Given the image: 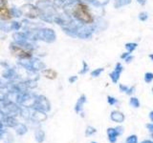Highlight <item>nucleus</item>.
I'll return each mask as SVG.
<instances>
[{"instance_id":"nucleus-17","label":"nucleus","mask_w":153,"mask_h":143,"mask_svg":"<svg viewBox=\"0 0 153 143\" xmlns=\"http://www.w3.org/2000/svg\"><path fill=\"white\" fill-rule=\"evenodd\" d=\"M135 48H136V44H133V43H129V44H126V49L129 52L133 51L134 49H135Z\"/></svg>"},{"instance_id":"nucleus-21","label":"nucleus","mask_w":153,"mask_h":143,"mask_svg":"<svg viewBox=\"0 0 153 143\" xmlns=\"http://www.w3.org/2000/svg\"><path fill=\"white\" fill-rule=\"evenodd\" d=\"M116 1H119L120 2V5H124L129 2V0H116Z\"/></svg>"},{"instance_id":"nucleus-22","label":"nucleus","mask_w":153,"mask_h":143,"mask_svg":"<svg viewBox=\"0 0 153 143\" xmlns=\"http://www.w3.org/2000/svg\"><path fill=\"white\" fill-rule=\"evenodd\" d=\"M7 3V0H0V8L5 6V4Z\"/></svg>"},{"instance_id":"nucleus-11","label":"nucleus","mask_w":153,"mask_h":143,"mask_svg":"<svg viewBox=\"0 0 153 143\" xmlns=\"http://www.w3.org/2000/svg\"><path fill=\"white\" fill-rule=\"evenodd\" d=\"M84 102H85V97H84V95H82V97H81L79 99L78 103H76V112H79L80 111L81 108H82V105H83Z\"/></svg>"},{"instance_id":"nucleus-24","label":"nucleus","mask_w":153,"mask_h":143,"mask_svg":"<svg viewBox=\"0 0 153 143\" xmlns=\"http://www.w3.org/2000/svg\"><path fill=\"white\" fill-rule=\"evenodd\" d=\"M98 2H100V4H103V3H106L107 0H97Z\"/></svg>"},{"instance_id":"nucleus-8","label":"nucleus","mask_w":153,"mask_h":143,"mask_svg":"<svg viewBox=\"0 0 153 143\" xmlns=\"http://www.w3.org/2000/svg\"><path fill=\"white\" fill-rule=\"evenodd\" d=\"M13 54H16V55L21 56V57H29L30 56V54H29V52L20 49L19 47H13Z\"/></svg>"},{"instance_id":"nucleus-14","label":"nucleus","mask_w":153,"mask_h":143,"mask_svg":"<svg viewBox=\"0 0 153 143\" xmlns=\"http://www.w3.org/2000/svg\"><path fill=\"white\" fill-rule=\"evenodd\" d=\"M153 80V74L151 73H146L145 74V81L146 83H150L151 81Z\"/></svg>"},{"instance_id":"nucleus-18","label":"nucleus","mask_w":153,"mask_h":143,"mask_svg":"<svg viewBox=\"0 0 153 143\" xmlns=\"http://www.w3.org/2000/svg\"><path fill=\"white\" fill-rule=\"evenodd\" d=\"M102 72V69H98V70H96L94 72H92V76H99L100 74Z\"/></svg>"},{"instance_id":"nucleus-6","label":"nucleus","mask_w":153,"mask_h":143,"mask_svg":"<svg viewBox=\"0 0 153 143\" xmlns=\"http://www.w3.org/2000/svg\"><path fill=\"white\" fill-rule=\"evenodd\" d=\"M110 117L116 123H122L124 120V114L119 111H113L111 114H110Z\"/></svg>"},{"instance_id":"nucleus-10","label":"nucleus","mask_w":153,"mask_h":143,"mask_svg":"<svg viewBox=\"0 0 153 143\" xmlns=\"http://www.w3.org/2000/svg\"><path fill=\"white\" fill-rule=\"evenodd\" d=\"M120 89H121L123 92L124 93H126L127 94H132L133 92H134V90H135V88L134 87H131V88H127L126 86H124V85H120Z\"/></svg>"},{"instance_id":"nucleus-28","label":"nucleus","mask_w":153,"mask_h":143,"mask_svg":"<svg viewBox=\"0 0 153 143\" xmlns=\"http://www.w3.org/2000/svg\"><path fill=\"white\" fill-rule=\"evenodd\" d=\"M150 58H152V59H153V55H150Z\"/></svg>"},{"instance_id":"nucleus-15","label":"nucleus","mask_w":153,"mask_h":143,"mask_svg":"<svg viewBox=\"0 0 153 143\" xmlns=\"http://www.w3.org/2000/svg\"><path fill=\"white\" fill-rule=\"evenodd\" d=\"M96 132H97V130H96L95 128L88 127L87 130H86V136H91V135H93V133H95Z\"/></svg>"},{"instance_id":"nucleus-4","label":"nucleus","mask_w":153,"mask_h":143,"mask_svg":"<svg viewBox=\"0 0 153 143\" xmlns=\"http://www.w3.org/2000/svg\"><path fill=\"white\" fill-rule=\"evenodd\" d=\"M41 37L43 40L48 41V42H52L55 40L56 35L55 32H53L52 30H49V29H46V30L41 31Z\"/></svg>"},{"instance_id":"nucleus-3","label":"nucleus","mask_w":153,"mask_h":143,"mask_svg":"<svg viewBox=\"0 0 153 143\" xmlns=\"http://www.w3.org/2000/svg\"><path fill=\"white\" fill-rule=\"evenodd\" d=\"M23 12L25 13V15L30 17H36L39 14V11L36 7H33V5H26L23 7Z\"/></svg>"},{"instance_id":"nucleus-30","label":"nucleus","mask_w":153,"mask_h":143,"mask_svg":"<svg viewBox=\"0 0 153 143\" xmlns=\"http://www.w3.org/2000/svg\"><path fill=\"white\" fill-rule=\"evenodd\" d=\"M152 92H153V88H152Z\"/></svg>"},{"instance_id":"nucleus-16","label":"nucleus","mask_w":153,"mask_h":143,"mask_svg":"<svg viewBox=\"0 0 153 143\" xmlns=\"http://www.w3.org/2000/svg\"><path fill=\"white\" fill-rule=\"evenodd\" d=\"M107 100H108V103H109L110 105H115V104H116V103L118 102L116 98H114V97H110V95L107 97Z\"/></svg>"},{"instance_id":"nucleus-23","label":"nucleus","mask_w":153,"mask_h":143,"mask_svg":"<svg viewBox=\"0 0 153 143\" xmlns=\"http://www.w3.org/2000/svg\"><path fill=\"white\" fill-rule=\"evenodd\" d=\"M149 118H150V120L153 122V111L149 113Z\"/></svg>"},{"instance_id":"nucleus-25","label":"nucleus","mask_w":153,"mask_h":143,"mask_svg":"<svg viewBox=\"0 0 153 143\" xmlns=\"http://www.w3.org/2000/svg\"><path fill=\"white\" fill-rule=\"evenodd\" d=\"M141 143H153V141H151V140H143Z\"/></svg>"},{"instance_id":"nucleus-26","label":"nucleus","mask_w":153,"mask_h":143,"mask_svg":"<svg viewBox=\"0 0 153 143\" xmlns=\"http://www.w3.org/2000/svg\"><path fill=\"white\" fill-rule=\"evenodd\" d=\"M138 1H139V2H140L141 4H143V3H145V2H146V0H138Z\"/></svg>"},{"instance_id":"nucleus-27","label":"nucleus","mask_w":153,"mask_h":143,"mask_svg":"<svg viewBox=\"0 0 153 143\" xmlns=\"http://www.w3.org/2000/svg\"><path fill=\"white\" fill-rule=\"evenodd\" d=\"M151 137L153 138V132H151Z\"/></svg>"},{"instance_id":"nucleus-29","label":"nucleus","mask_w":153,"mask_h":143,"mask_svg":"<svg viewBox=\"0 0 153 143\" xmlns=\"http://www.w3.org/2000/svg\"><path fill=\"white\" fill-rule=\"evenodd\" d=\"M92 143H97V142H92Z\"/></svg>"},{"instance_id":"nucleus-1","label":"nucleus","mask_w":153,"mask_h":143,"mask_svg":"<svg viewBox=\"0 0 153 143\" xmlns=\"http://www.w3.org/2000/svg\"><path fill=\"white\" fill-rule=\"evenodd\" d=\"M74 15L79 19V20L82 21L84 23H90L92 22V17H91L90 13H88L87 7L85 5L79 4L76 5L74 9Z\"/></svg>"},{"instance_id":"nucleus-7","label":"nucleus","mask_w":153,"mask_h":143,"mask_svg":"<svg viewBox=\"0 0 153 143\" xmlns=\"http://www.w3.org/2000/svg\"><path fill=\"white\" fill-rule=\"evenodd\" d=\"M11 12H10V10L7 7L3 6L0 8V19H2V20H9L11 18Z\"/></svg>"},{"instance_id":"nucleus-13","label":"nucleus","mask_w":153,"mask_h":143,"mask_svg":"<svg viewBox=\"0 0 153 143\" xmlns=\"http://www.w3.org/2000/svg\"><path fill=\"white\" fill-rule=\"evenodd\" d=\"M129 104H130L131 106L134 107V108H139V107H140V102H139L138 98H136V97H132L130 99V102H129Z\"/></svg>"},{"instance_id":"nucleus-9","label":"nucleus","mask_w":153,"mask_h":143,"mask_svg":"<svg viewBox=\"0 0 153 143\" xmlns=\"http://www.w3.org/2000/svg\"><path fill=\"white\" fill-rule=\"evenodd\" d=\"M43 74H44L46 77L51 78V79H54V78L56 77V73L54 70H51V69L44 71V72H43Z\"/></svg>"},{"instance_id":"nucleus-19","label":"nucleus","mask_w":153,"mask_h":143,"mask_svg":"<svg viewBox=\"0 0 153 143\" xmlns=\"http://www.w3.org/2000/svg\"><path fill=\"white\" fill-rule=\"evenodd\" d=\"M146 127L149 132H153V123H147Z\"/></svg>"},{"instance_id":"nucleus-20","label":"nucleus","mask_w":153,"mask_h":143,"mask_svg":"<svg viewBox=\"0 0 153 143\" xmlns=\"http://www.w3.org/2000/svg\"><path fill=\"white\" fill-rule=\"evenodd\" d=\"M19 27H20V25H19V24H17L16 22H13V25H12V29H14V30H18Z\"/></svg>"},{"instance_id":"nucleus-5","label":"nucleus","mask_w":153,"mask_h":143,"mask_svg":"<svg viewBox=\"0 0 153 143\" xmlns=\"http://www.w3.org/2000/svg\"><path fill=\"white\" fill-rule=\"evenodd\" d=\"M122 71H123V67L122 65L118 63L117 66H116V69H115L111 74H110V77H111L112 81L114 83H117V81L120 77V74H121L122 73Z\"/></svg>"},{"instance_id":"nucleus-12","label":"nucleus","mask_w":153,"mask_h":143,"mask_svg":"<svg viewBox=\"0 0 153 143\" xmlns=\"http://www.w3.org/2000/svg\"><path fill=\"white\" fill-rule=\"evenodd\" d=\"M126 143H138V137L136 135H132L128 136L126 140Z\"/></svg>"},{"instance_id":"nucleus-2","label":"nucleus","mask_w":153,"mask_h":143,"mask_svg":"<svg viewBox=\"0 0 153 143\" xmlns=\"http://www.w3.org/2000/svg\"><path fill=\"white\" fill-rule=\"evenodd\" d=\"M123 133V127H116V128H108L107 129V136L110 143H116L117 137Z\"/></svg>"}]
</instances>
